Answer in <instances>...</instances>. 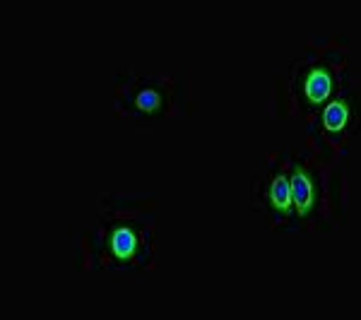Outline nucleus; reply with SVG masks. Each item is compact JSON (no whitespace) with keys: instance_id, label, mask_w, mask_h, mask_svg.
I'll use <instances>...</instances> for the list:
<instances>
[{"instance_id":"f257e3e1","label":"nucleus","mask_w":361,"mask_h":320,"mask_svg":"<svg viewBox=\"0 0 361 320\" xmlns=\"http://www.w3.org/2000/svg\"><path fill=\"white\" fill-rule=\"evenodd\" d=\"M289 190H292V202H296V209L301 214H308L313 207V183L304 171H294L289 178Z\"/></svg>"},{"instance_id":"f03ea898","label":"nucleus","mask_w":361,"mask_h":320,"mask_svg":"<svg viewBox=\"0 0 361 320\" xmlns=\"http://www.w3.org/2000/svg\"><path fill=\"white\" fill-rule=\"evenodd\" d=\"M333 92V78L325 70H313L306 80V97L311 104H323Z\"/></svg>"},{"instance_id":"7ed1b4c3","label":"nucleus","mask_w":361,"mask_h":320,"mask_svg":"<svg viewBox=\"0 0 361 320\" xmlns=\"http://www.w3.org/2000/svg\"><path fill=\"white\" fill-rule=\"evenodd\" d=\"M135 246H137V238H135V234H133L130 229H116L114 231L111 251H114L116 258H121V260L133 258V253H135Z\"/></svg>"},{"instance_id":"20e7f679","label":"nucleus","mask_w":361,"mask_h":320,"mask_svg":"<svg viewBox=\"0 0 361 320\" xmlns=\"http://www.w3.org/2000/svg\"><path fill=\"white\" fill-rule=\"evenodd\" d=\"M270 202L277 212H289L292 207V190H289V178L284 176H277L272 181V188H270Z\"/></svg>"},{"instance_id":"39448f33","label":"nucleus","mask_w":361,"mask_h":320,"mask_svg":"<svg viewBox=\"0 0 361 320\" xmlns=\"http://www.w3.org/2000/svg\"><path fill=\"white\" fill-rule=\"evenodd\" d=\"M347 121H349V109L342 101H333L323 111V123H325V128H328V130H333V133L342 130Z\"/></svg>"},{"instance_id":"423d86ee","label":"nucleus","mask_w":361,"mask_h":320,"mask_svg":"<svg viewBox=\"0 0 361 320\" xmlns=\"http://www.w3.org/2000/svg\"><path fill=\"white\" fill-rule=\"evenodd\" d=\"M159 104H161V97L152 90H145L137 94V106L142 109V111H157Z\"/></svg>"}]
</instances>
